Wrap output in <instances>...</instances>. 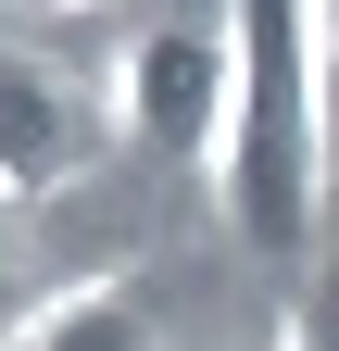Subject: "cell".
I'll list each match as a JSON object with an SVG mask.
<instances>
[{
	"label": "cell",
	"mask_w": 339,
	"mask_h": 351,
	"mask_svg": "<svg viewBox=\"0 0 339 351\" xmlns=\"http://www.w3.org/2000/svg\"><path fill=\"white\" fill-rule=\"evenodd\" d=\"M13 226H25V201L0 189V339H13V314H25V239Z\"/></svg>",
	"instance_id": "6"
},
{
	"label": "cell",
	"mask_w": 339,
	"mask_h": 351,
	"mask_svg": "<svg viewBox=\"0 0 339 351\" xmlns=\"http://www.w3.org/2000/svg\"><path fill=\"white\" fill-rule=\"evenodd\" d=\"M226 88H239V38H226V13L151 25V38H126V51H113V138H139V151H163V163H201V176H214Z\"/></svg>",
	"instance_id": "2"
},
{
	"label": "cell",
	"mask_w": 339,
	"mask_h": 351,
	"mask_svg": "<svg viewBox=\"0 0 339 351\" xmlns=\"http://www.w3.org/2000/svg\"><path fill=\"white\" fill-rule=\"evenodd\" d=\"M101 151H113V101H89L51 51L0 38V189L13 201H63Z\"/></svg>",
	"instance_id": "3"
},
{
	"label": "cell",
	"mask_w": 339,
	"mask_h": 351,
	"mask_svg": "<svg viewBox=\"0 0 339 351\" xmlns=\"http://www.w3.org/2000/svg\"><path fill=\"white\" fill-rule=\"evenodd\" d=\"M0 351H163V314L126 276H75V289H38Z\"/></svg>",
	"instance_id": "4"
},
{
	"label": "cell",
	"mask_w": 339,
	"mask_h": 351,
	"mask_svg": "<svg viewBox=\"0 0 339 351\" xmlns=\"http://www.w3.org/2000/svg\"><path fill=\"white\" fill-rule=\"evenodd\" d=\"M13 13H101V0H13Z\"/></svg>",
	"instance_id": "8"
},
{
	"label": "cell",
	"mask_w": 339,
	"mask_h": 351,
	"mask_svg": "<svg viewBox=\"0 0 339 351\" xmlns=\"http://www.w3.org/2000/svg\"><path fill=\"white\" fill-rule=\"evenodd\" d=\"M277 351H339V276H314L302 301H289V326H277Z\"/></svg>",
	"instance_id": "5"
},
{
	"label": "cell",
	"mask_w": 339,
	"mask_h": 351,
	"mask_svg": "<svg viewBox=\"0 0 339 351\" xmlns=\"http://www.w3.org/2000/svg\"><path fill=\"white\" fill-rule=\"evenodd\" d=\"M302 38H314V88H327V125H339V0H302Z\"/></svg>",
	"instance_id": "7"
},
{
	"label": "cell",
	"mask_w": 339,
	"mask_h": 351,
	"mask_svg": "<svg viewBox=\"0 0 339 351\" xmlns=\"http://www.w3.org/2000/svg\"><path fill=\"white\" fill-rule=\"evenodd\" d=\"M226 38H239V88H226V138H214V201L264 263H302L327 176H339V125H327V88H314L302 0H226Z\"/></svg>",
	"instance_id": "1"
}]
</instances>
